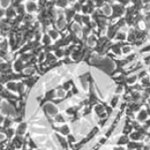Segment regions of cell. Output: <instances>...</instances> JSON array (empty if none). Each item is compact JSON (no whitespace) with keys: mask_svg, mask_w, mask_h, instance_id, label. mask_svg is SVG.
Instances as JSON below:
<instances>
[{"mask_svg":"<svg viewBox=\"0 0 150 150\" xmlns=\"http://www.w3.org/2000/svg\"><path fill=\"white\" fill-rule=\"evenodd\" d=\"M112 13H111V19H117V18H120L121 16L124 15V13H125V6L121 5V4H113L112 5Z\"/></svg>","mask_w":150,"mask_h":150,"instance_id":"cell-1","label":"cell"},{"mask_svg":"<svg viewBox=\"0 0 150 150\" xmlns=\"http://www.w3.org/2000/svg\"><path fill=\"white\" fill-rule=\"evenodd\" d=\"M26 10L28 13H35V11L38 10V6L36 5V3L35 1H31V0H29V1H28L26 3Z\"/></svg>","mask_w":150,"mask_h":150,"instance_id":"cell-2","label":"cell"},{"mask_svg":"<svg viewBox=\"0 0 150 150\" xmlns=\"http://www.w3.org/2000/svg\"><path fill=\"white\" fill-rule=\"evenodd\" d=\"M16 14H17L16 9H15V7H14L13 5L10 6L6 9V15L7 18L12 19V18H13L14 16H16Z\"/></svg>","mask_w":150,"mask_h":150,"instance_id":"cell-3","label":"cell"},{"mask_svg":"<svg viewBox=\"0 0 150 150\" xmlns=\"http://www.w3.org/2000/svg\"><path fill=\"white\" fill-rule=\"evenodd\" d=\"M102 11H103V14L105 15V16H110V15H111V13H112V7L110 6V4H105L102 8Z\"/></svg>","mask_w":150,"mask_h":150,"instance_id":"cell-4","label":"cell"},{"mask_svg":"<svg viewBox=\"0 0 150 150\" xmlns=\"http://www.w3.org/2000/svg\"><path fill=\"white\" fill-rule=\"evenodd\" d=\"M148 112H147V110H141L140 111H139V115H138V120H139V121H145L146 118H147V117H148Z\"/></svg>","mask_w":150,"mask_h":150,"instance_id":"cell-5","label":"cell"},{"mask_svg":"<svg viewBox=\"0 0 150 150\" xmlns=\"http://www.w3.org/2000/svg\"><path fill=\"white\" fill-rule=\"evenodd\" d=\"M68 4H69L68 0H57L56 1V6L59 8H66Z\"/></svg>","mask_w":150,"mask_h":150,"instance_id":"cell-6","label":"cell"},{"mask_svg":"<svg viewBox=\"0 0 150 150\" xmlns=\"http://www.w3.org/2000/svg\"><path fill=\"white\" fill-rule=\"evenodd\" d=\"M141 84L145 88H148L150 86V79L148 77H143L141 79Z\"/></svg>","mask_w":150,"mask_h":150,"instance_id":"cell-7","label":"cell"},{"mask_svg":"<svg viewBox=\"0 0 150 150\" xmlns=\"http://www.w3.org/2000/svg\"><path fill=\"white\" fill-rule=\"evenodd\" d=\"M73 20H74V21H75V22H76V23H79L80 25H81V24L83 23V22H82V16H81L79 13L75 14V16H74Z\"/></svg>","mask_w":150,"mask_h":150,"instance_id":"cell-8","label":"cell"},{"mask_svg":"<svg viewBox=\"0 0 150 150\" xmlns=\"http://www.w3.org/2000/svg\"><path fill=\"white\" fill-rule=\"evenodd\" d=\"M49 35H50V36L51 38H53V39H57V36H58L57 32L56 30H53V29H51V30L49 31Z\"/></svg>","mask_w":150,"mask_h":150,"instance_id":"cell-9","label":"cell"},{"mask_svg":"<svg viewBox=\"0 0 150 150\" xmlns=\"http://www.w3.org/2000/svg\"><path fill=\"white\" fill-rule=\"evenodd\" d=\"M115 1H117L119 4L123 5V6H127L130 2H131V0H115Z\"/></svg>","mask_w":150,"mask_h":150,"instance_id":"cell-10","label":"cell"},{"mask_svg":"<svg viewBox=\"0 0 150 150\" xmlns=\"http://www.w3.org/2000/svg\"><path fill=\"white\" fill-rule=\"evenodd\" d=\"M136 80H137V76H136V75H133L132 77L129 78V80H128V82L132 84V83H134V82L136 81Z\"/></svg>","mask_w":150,"mask_h":150,"instance_id":"cell-11","label":"cell"},{"mask_svg":"<svg viewBox=\"0 0 150 150\" xmlns=\"http://www.w3.org/2000/svg\"><path fill=\"white\" fill-rule=\"evenodd\" d=\"M117 39H120V40H124L125 38V33L124 32H120V33H118V35H117Z\"/></svg>","mask_w":150,"mask_h":150,"instance_id":"cell-12","label":"cell"},{"mask_svg":"<svg viewBox=\"0 0 150 150\" xmlns=\"http://www.w3.org/2000/svg\"><path fill=\"white\" fill-rule=\"evenodd\" d=\"M50 36H49V35H44V37H43V42H44L45 43H50Z\"/></svg>","mask_w":150,"mask_h":150,"instance_id":"cell-13","label":"cell"},{"mask_svg":"<svg viewBox=\"0 0 150 150\" xmlns=\"http://www.w3.org/2000/svg\"><path fill=\"white\" fill-rule=\"evenodd\" d=\"M8 88H10V89H13V90H15L16 88H15V84L14 83H9L8 84Z\"/></svg>","mask_w":150,"mask_h":150,"instance_id":"cell-14","label":"cell"},{"mask_svg":"<svg viewBox=\"0 0 150 150\" xmlns=\"http://www.w3.org/2000/svg\"><path fill=\"white\" fill-rule=\"evenodd\" d=\"M130 50H131V48H130V47H125V48L123 49L124 53H127V52H129Z\"/></svg>","mask_w":150,"mask_h":150,"instance_id":"cell-15","label":"cell"},{"mask_svg":"<svg viewBox=\"0 0 150 150\" xmlns=\"http://www.w3.org/2000/svg\"><path fill=\"white\" fill-rule=\"evenodd\" d=\"M50 1H55V2H56V1H57V0H50Z\"/></svg>","mask_w":150,"mask_h":150,"instance_id":"cell-16","label":"cell"}]
</instances>
